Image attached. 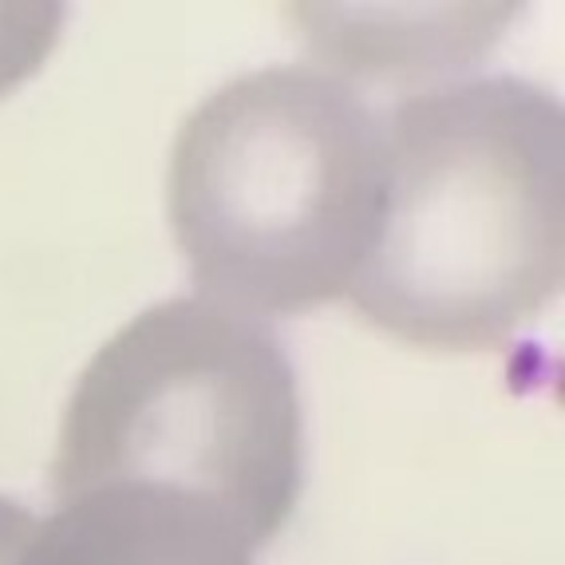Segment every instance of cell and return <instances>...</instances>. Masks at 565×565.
I'll list each match as a JSON object with an SVG mask.
<instances>
[{
    "mask_svg": "<svg viewBox=\"0 0 565 565\" xmlns=\"http://www.w3.org/2000/svg\"><path fill=\"white\" fill-rule=\"evenodd\" d=\"M565 119L554 95L479 76L384 115L376 234L356 312L419 349L507 344L562 292Z\"/></svg>",
    "mask_w": 565,
    "mask_h": 565,
    "instance_id": "6da1fadb",
    "label": "cell"
},
{
    "mask_svg": "<svg viewBox=\"0 0 565 565\" xmlns=\"http://www.w3.org/2000/svg\"><path fill=\"white\" fill-rule=\"evenodd\" d=\"M384 115L349 79L277 64L182 122L167 206L210 305L297 317L349 292L380 217Z\"/></svg>",
    "mask_w": 565,
    "mask_h": 565,
    "instance_id": "7a4b0ae2",
    "label": "cell"
},
{
    "mask_svg": "<svg viewBox=\"0 0 565 565\" xmlns=\"http://www.w3.org/2000/svg\"><path fill=\"white\" fill-rule=\"evenodd\" d=\"M301 396L274 329L210 301H162L127 321L72 387L52 490L190 494L265 546L301 494Z\"/></svg>",
    "mask_w": 565,
    "mask_h": 565,
    "instance_id": "3957f363",
    "label": "cell"
},
{
    "mask_svg": "<svg viewBox=\"0 0 565 565\" xmlns=\"http://www.w3.org/2000/svg\"><path fill=\"white\" fill-rule=\"evenodd\" d=\"M230 514L190 494L104 487L60 502L36 526L24 565H254Z\"/></svg>",
    "mask_w": 565,
    "mask_h": 565,
    "instance_id": "277c9868",
    "label": "cell"
},
{
    "mask_svg": "<svg viewBox=\"0 0 565 565\" xmlns=\"http://www.w3.org/2000/svg\"><path fill=\"white\" fill-rule=\"evenodd\" d=\"M60 24V4H0V95H9L44 64Z\"/></svg>",
    "mask_w": 565,
    "mask_h": 565,
    "instance_id": "5b68a950",
    "label": "cell"
},
{
    "mask_svg": "<svg viewBox=\"0 0 565 565\" xmlns=\"http://www.w3.org/2000/svg\"><path fill=\"white\" fill-rule=\"evenodd\" d=\"M36 526L40 522L32 519V510L0 494V565H24Z\"/></svg>",
    "mask_w": 565,
    "mask_h": 565,
    "instance_id": "8992f818",
    "label": "cell"
}]
</instances>
